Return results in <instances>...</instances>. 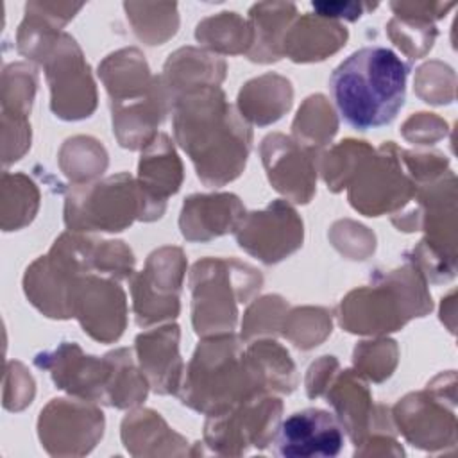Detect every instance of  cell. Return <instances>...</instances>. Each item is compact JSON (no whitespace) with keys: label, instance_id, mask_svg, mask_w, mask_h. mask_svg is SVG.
I'll return each mask as SVG.
<instances>
[{"label":"cell","instance_id":"1","mask_svg":"<svg viewBox=\"0 0 458 458\" xmlns=\"http://www.w3.org/2000/svg\"><path fill=\"white\" fill-rule=\"evenodd\" d=\"M172 111L175 140L206 186H222L242 174L252 131L218 86L177 95Z\"/></svg>","mask_w":458,"mask_h":458},{"label":"cell","instance_id":"2","mask_svg":"<svg viewBox=\"0 0 458 458\" xmlns=\"http://www.w3.org/2000/svg\"><path fill=\"white\" fill-rule=\"evenodd\" d=\"M410 64L386 47H363L331 73L329 86L344 122L358 131L388 125L406 98Z\"/></svg>","mask_w":458,"mask_h":458},{"label":"cell","instance_id":"3","mask_svg":"<svg viewBox=\"0 0 458 458\" xmlns=\"http://www.w3.org/2000/svg\"><path fill=\"white\" fill-rule=\"evenodd\" d=\"M265 392L247 351L233 333H225L199 344L177 395L182 404L211 417Z\"/></svg>","mask_w":458,"mask_h":458},{"label":"cell","instance_id":"4","mask_svg":"<svg viewBox=\"0 0 458 458\" xmlns=\"http://www.w3.org/2000/svg\"><path fill=\"white\" fill-rule=\"evenodd\" d=\"M426 276L415 261L379 276L376 284L351 292L340 304V324L351 333L376 335L401 329L431 311Z\"/></svg>","mask_w":458,"mask_h":458},{"label":"cell","instance_id":"5","mask_svg":"<svg viewBox=\"0 0 458 458\" xmlns=\"http://www.w3.org/2000/svg\"><path fill=\"white\" fill-rule=\"evenodd\" d=\"M21 54L45 63L47 79L52 91L50 107L55 116L64 120L88 118L95 106V84L89 66L82 57L75 39L64 32L41 25L27 18L18 32Z\"/></svg>","mask_w":458,"mask_h":458},{"label":"cell","instance_id":"6","mask_svg":"<svg viewBox=\"0 0 458 458\" xmlns=\"http://www.w3.org/2000/svg\"><path fill=\"white\" fill-rule=\"evenodd\" d=\"M163 208L154 204L129 174L111 175L93 184H75L64 206L70 231H123L136 218H161Z\"/></svg>","mask_w":458,"mask_h":458},{"label":"cell","instance_id":"7","mask_svg":"<svg viewBox=\"0 0 458 458\" xmlns=\"http://www.w3.org/2000/svg\"><path fill=\"white\" fill-rule=\"evenodd\" d=\"M261 284L259 270L238 259L197 261L190 276L195 333L199 336L231 333L238 318L236 302H245Z\"/></svg>","mask_w":458,"mask_h":458},{"label":"cell","instance_id":"8","mask_svg":"<svg viewBox=\"0 0 458 458\" xmlns=\"http://www.w3.org/2000/svg\"><path fill=\"white\" fill-rule=\"evenodd\" d=\"M347 186H351L352 208L367 216H379L386 209L408 206L417 191L413 179L403 172L401 150L394 141H385L376 156L372 150Z\"/></svg>","mask_w":458,"mask_h":458},{"label":"cell","instance_id":"9","mask_svg":"<svg viewBox=\"0 0 458 458\" xmlns=\"http://www.w3.org/2000/svg\"><path fill=\"white\" fill-rule=\"evenodd\" d=\"M279 413V399L254 395L220 415H211L206 422V440L213 451L224 454H233V445H240V454L247 445L263 449L274 438Z\"/></svg>","mask_w":458,"mask_h":458},{"label":"cell","instance_id":"10","mask_svg":"<svg viewBox=\"0 0 458 458\" xmlns=\"http://www.w3.org/2000/svg\"><path fill=\"white\" fill-rule=\"evenodd\" d=\"M184 276V256L177 247L154 250L145 270L132 277L134 315L138 326L175 318L179 313V292Z\"/></svg>","mask_w":458,"mask_h":458},{"label":"cell","instance_id":"11","mask_svg":"<svg viewBox=\"0 0 458 458\" xmlns=\"http://www.w3.org/2000/svg\"><path fill=\"white\" fill-rule=\"evenodd\" d=\"M238 245L267 265L288 258L302 245V220L284 200H274L263 211L243 215L236 231Z\"/></svg>","mask_w":458,"mask_h":458},{"label":"cell","instance_id":"12","mask_svg":"<svg viewBox=\"0 0 458 458\" xmlns=\"http://www.w3.org/2000/svg\"><path fill=\"white\" fill-rule=\"evenodd\" d=\"M34 363L39 369L50 370L52 379L59 388L91 403L109 404L114 374L111 352L104 358L86 356L79 345L63 342V345L52 352L36 354Z\"/></svg>","mask_w":458,"mask_h":458},{"label":"cell","instance_id":"13","mask_svg":"<svg viewBox=\"0 0 458 458\" xmlns=\"http://www.w3.org/2000/svg\"><path fill=\"white\" fill-rule=\"evenodd\" d=\"M428 392L410 394L395 406V420L399 431L417 447L433 451L454 445V395H447L444 388H437L431 381Z\"/></svg>","mask_w":458,"mask_h":458},{"label":"cell","instance_id":"14","mask_svg":"<svg viewBox=\"0 0 458 458\" xmlns=\"http://www.w3.org/2000/svg\"><path fill=\"white\" fill-rule=\"evenodd\" d=\"M274 454L286 458H333L344 447L340 420L320 408L292 413L276 429Z\"/></svg>","mask_w":458,"mask_h":458},{"label":"cell","instance_id":"15","mask_svg":"<svg viewBox=\"0 0 458 458\" xmlns=\"http://www.w3.org/2000/svg\"><path fill=\"white\" fill-rule=\"evenodd\" d=\"M72 317L84 333L98 342L120 338L125 327V295L113 279L86 274L79 277L72 293Z\"/></svg>","mask_w":458,"mask_h":458},{"label":"cell","instance_id":"16","mask_svg":"<svg viewBox=\"0 0 458 458\" xmlns=\"http://www.w3.org/2000/svg\"><path fill=\"white\" fill-rule=\"evenodd\" d=\"M261 156L270 184L293 202L308 204L315 191L317 150L295 138L268 134L261 141Z\"/></svg>","mask_w":458,"mask_h":458},{"label":"cell","instance_id":"17","mask_svg":"<svg viewBox=\"0 0 458 458\" xmlns=\"http://www.w3.org/2000/svg\"><path fill=\"white\" fill-rule=\"evenodd\" d=\"M245 209L233 193L191 195L184 200L179 227L188 242H209L225 233H234Z\"/></svg>","mask_w":458,"mask_h":458},{"label":"cell","instance_id":"18","mask_svg":"<svg viewBox=\"0 0 458 458\" xmlns=\"http://www.w3.org/2000/svg\"><path fill=\"white\" fill-rule=\"evenodd\" d=\"M179 327L165 326L141 333L136 338V351L141 370L152 390L161 395L177 394L182 383V361L177 351Z\"/></svg>","mask_w":458,"mask_h":458},{"label":"cell","instance_id":"19","mask_svg":"<svg viewBox=\"0 0 458 458\" xmlns=\"http://www.w3.org/2000/svg\"><path fill=\"white\" fill-rule=\"evenodd\" d=\"M347 41V30L333 20L302 16L283 38V55L295 63L322 61L340 50Z\"/></svg>","mask_w":458,"mask_h":458},{"label":"cell","instance_id":"20","mask_svg":"<svg viewBox=\"0 0 458 458\" xmlns=\"http://www.w3.org/2000/svg\"><path fill=\"white\" fill-rule=\"evenodd\" d=\"M138 182L147 197L165 209L166 199L177 193L182 181L181 161L166 134H157L143 150Z\"/></svg>","mask_w":458,"mask_h":458},{"label":"cell","instance_id":"21","mask_svg":"<svg viewBox=\"0 0 458 458\" xmlns=\"http://www.w3.org/2000/svg\"><path fill=\"white\" fill-rule=\"evenodd\" d=\"M225 72L224 61L195 48H181L170 55L161 77L172 100L186 91L218 86Z\"/></svg>","mask_w":458,"mask_h":458},{"label":"cell","instance_id":"22","mask_svg":"<svg viewBox=\"0 0 458 458\" xmlns=\"http://www.w3.org/2000/svg\"><path fill=\"white\" fill-rule=\"evenodd\" d=\"M252 45L247 52L250 61L272 63L283 57V38L295 16L292 4H256L250 9Z\"/></svg>","mask_w":458,"mask_h":458},{"label":"cell","instance_id":"23","mask_svg":"<svg viewBox=\"0 0 458 458\" xmlns=\"http://www.w3.org/2000/svg\"><path fill=\"white\" fill-rule=\"evenodd\" d=\"M100 75L111 95V102L131 100L148 93L156 82L136 48L111 54L100 66Z\"/></svg>","mask_w":458,"mask_h":458},{"label":"cell","instance_id":"24","mask_svg":"<svg viewBox=\"0 0 458 458\" xmlns=\"http://www.w3.org/2000/svg\"><path fill=\"white\" fill-rule=\"evenodd\" d=\"M327 403L335 406L338 420L342 428L349 431L352 442L356 445L363 444V437L370 420V395L367 385L360 377H356L352 370H345L331 394H327Z\"/></svg>","mask_w":458,"mask_h":458},{"label":"cell","instance_id":"25","mask_svg":"<svg viewBox=\"0 0 458 458\" xmlns=\"http://www.w3.org/2000/svg\"><path fill=\"white\" fill-rule=\"evenodd\" d=\"M195 38L211 50L240 54L250 50L252 29L236 13H220V16L199 23Z\"/></svg>","mask_w":458,"mask_h":458},{"label":"cell","instance_id":"26","mask_svg":"<svg viewBox=\"0 0 458 458\" xmlns=\"http://www.w3.org/2000/svg\"><path fill=\"white\" fill-rule=\"evenodd\" d=\"M267 392L290 394L297 385L295 367L290 354L276 342H256L247 349Z\"/></svg>","mask_w":458,"mask_h":458},{"label":"cell","instance_id":"27","mask_svg":"<svg viewBox=\"0 0 458 458\" xmlns=\"http://www.w3.org/2000/svg\"><path fill=\"white\" fill-rule=\"evenodd\" d=\"M313 127H317L315 132H317L318 148L327 145L338 129L336 116L322 95H313V97L306 98V102L299 109L297 118L293 122L295 140L301 141L302 145L310 147Z\"/></svg>","mask_w":458,"mask_h":458},{"label":"cell","instance_id":"28","mask_svg":"<svg viewBox=\"0 0 458 458\" xmlns=\"http://www.w3.org/2000/svg\"><path fill=\"white\" fill-rule=\"evenodd\" d=\"M372 152V148L365 141L345 140L340 141L329 154L324 156L322 172L327 188L333 191H340L349 181L354 177L361 161Z\"/></svg>","mask_w":458,"mask_h":458},{"label":"cell","instance_id":"29","mask_svg":"<svg viewBox=\"0 0 458 458\" xmlns=\"http://www.w3.org/2000/svg\"><path fill=\"white\" fill-rule=\"evenodd\" d=\"M247 86L254 93L263 97V100H259V102H254V104L240 107V114L245 116L247 120H250V122H254L258 125H267V123H272V122L279 120L283 116V113L288 111L283 106H277V104L268 100L270 97L274 98V97H279V95L293 93L292 91V84H290L288 79L274 75V73H268V75H263L259 79H254V81L247 82Z\"/></svg>","mask_w":458,"mask_h":458},{"label":"cell","instance_id":"30","mask_svg":"<svg viewBox=\"0 0 458 458\" xmlns=\"http://www.w3.org/2000/svg\"><path fill=\"white\" fill-rule=\"evenodd\" d=\"M311 7L317 11V16L331 20V18H345L358 20L365 9H374L376 5L361 4V2H313Z\"/></svg>","mask_w":458,"mask_h":458}]
</instances>
